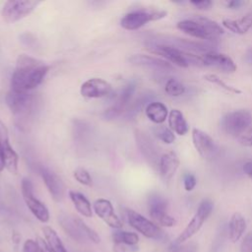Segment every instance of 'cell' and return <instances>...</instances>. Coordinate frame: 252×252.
<instances>
[{"mask_svg":"<svg viewBox=\"0 0 252 252\" xmlns=\"http://www.w3.org/2000/svg\"><path fill=\"white\" fill-rule=\"evenodd\" d=\"M48 71L49 66L41 60L26 54H20L12 74L11 90L30 92L42 83Z\"/></svg>","mask_w":252,"mask_h":252,"instance_id":"6da1fadb","label":"cell"},{"mask_svg":"<svg viewBox=\"0 0 252 252\" xmlns=\"http://www.w3.org/2000/svg\"><path fill=\"white\" fill-rule=\"evenodd\" d=\"M179 31L193 37L210 42H216L223 33V29L216 21L204 16H195L184 19L176 24Z\"/></svg>","mask_w":252,"mask_h":252,"instance_id":"7a4b0ae2","label":"cell"},{"mask_svg":"<svg viewBox=\"0 0 252 252\" xmlns=\"http://www.w3.org/2000/svg\"><path fill=\"white\" fill-rule=\"evenodd\" d=\"M146 48L151 53L160 55L161 57L165 58L166 61H168L169 63H173L182 68H187L190 65L204 66V62L201 55H196L194 53L181 50L174 46L148 43Z\"/></svg>","mask_w":252,"mask_h":252,"instance_id":"3957f363","label":"cell"},{"mask_svg":"<svg viewBox=\"0 0 252 252\" xmlns=\"http://www.w3.org/2000/svg\"><path fill=\"white\" fill-rule=\"evenodd\" d=\"M167 12L156 8H143L128 12L120 20V25L127 31H136L149 22L158 21L165 18Z\"/></svg>","mask_w":252,"mask_h":252,"instance_id":"277c9868","label":"cell"},{"mask_svg":"<svg viewBox=\"0 0 252 252\" xmlns=\"http://www.w3.org/2000/svg\"><path fill=\"white\" fill-rule=\"evenodd\" d=\"M214 210V204L210 199H204L199 204L198 209L191 219V220L188 222L186 227L183 229V231L177 236V238L174 240V244H182L186 240L190 239L194 234H196L200 228L203 226L204 222L207 220V219L211 216L212 212Z\"/></svg>","mask_w":252,"mask_h":252,"instance_id":"5b68a950","label":"cell"},{"mask_svg":"<svg viewBox=\"0 0 252 252\" xmlns=\"http://www.w3.org/2000/svg\"><path fill=\"white\" fill-rule=\"evenodd\" d=\"M252 123V114L247 109H237L226 113L221 119L223 131L230 136L243 134Z\"/></svg>","mask_w":252,"mask_h":252,"instance_id":"8992f818","label":"cell"},{"mask_svg":"<svg viewBox=\"0 0 252 252\" xmlns=\"http://www.w3.org/2000/svg\"><path fill=\"white\" fill-rule=\"evenodd\" d=\"M39 4L33 0H9L4 3L1 16L6 23H15L30 15Z\"/></svg>","mask_w":252,"mask_h":252,"instance_id":"52a82bcc","label":"cell"},{"mask_svg":"<svg viewBox=\"0 0 252 252\" xmlns=\"http://www.w3.org/2000/svg\"><path fill=\"white\" fill-rule=\"evenodd\" d=\"M126 216L129 224L145 237L151 239H160L163 237L162 229L156 222L150 220L140 213L132 209H127Z\"/></svg>","mask_w":252,"mask_h":252,"instance_id":"ba28073f","label":"cell"},{"mask_svg":"<svg viewBox=\"0 0 252 252\" xmlns=\"http://www.w3.org/2000/svg\"><path fill=\"white\" fill-rule=\"evenodd\" d=\"M21 191L23 199L32 212V214L41 222H47L49 220V212L46 206L40 202L36 197L33 195V186L32 181L25 177L22 179L21 183Z\"/></svg>","mask_w":252,"mask_h":252,"instance_id":"9c48e42d","label":"cell"},{"mask_svg":"<svg viewBox=\"0 0 252 252\" xmlns=\"http://www.w3.org/2000/svg\"><path fill=\"white\" fill-rule=\"evenodd\" d=\"M0 158L4 167L13 174L18 173L19 156L10 144L9 131L3 121L0 120Z\"/></svg>","mask_w":252,"mask_h":252,"instance_id":"30bf717a","label":"cell"},{"mask_svg":"<svg viewBox=\"0 0 252 252\" xmlns=\"http://www.w3.org/2000/svg\"><path fill=\"white\" fill-rule=\"evenodd\" d=\"M149 43L170 45L184 51L198 52V53H201V55L205 54L208 51L213 50L211 45L207 42L204 43L201 41H194V40L181 38L177 36H170V35H158L154 37Z\"/></svg>","mask_w":252,"mask_h":252,"instance_id":"8fae6325","label":"cell"},{"mask_svg":"<svg viewBox=\"0 0 252 252\" xmlns=\"http://www.w3.org/2000/svg\"><path fill=\"white\" fill-rule=\"evenodd\" d=\"M167 200L158 194H153L149 198V214L157 224L171 227L175 225L176 220L167 213Z\"/></svg>","mask_w":252,"mask_h":252,"instance_id":"7c38bea8","label":"cell"},{"mask_svg":"<svg viewBox=\"0 0 252 252\" xmlns=\"http://www.w3.org/2000/svg\"><path fill=\"white\" fill-rule=\"evenodd\" d=\"M134 136H135L136 144L141 154L143 155L144 158L153 168L158 169L160 156L158 153V149L154 143V141L151 139V137L147 133H145L140 129H135Z\"/></svg>","mask_w":252,"mask_h":252,"instance_id":"4fadbf2b","label":"cell"},{"mask_svg":"<svg viewBox=\"0 0 252 252\" xmlns=\"http://www.w3.org/2000/svg\"><path fill=\"white\" fill-rule=\"evenodd\" d=\"M34 102L33 94L29 92H16L11 90L6 95V103L12 113L18 116L28 115Z\"/></svg>","mask_w":252,"mask_h":252,"instance_id":"5bb4252c","label":"cell"},{"mask_svg":"<svg viewBox=\"0 0 252 252\" xmlns=\"http://www.w3.org/2000/svg\"><path fill=\"white\" fill-rule=\"evenodd\" d=\"M93 209L95 215L101 219L108 226L113 229H121L123 227V221L115 214L113 205L107 199L99 198L94 202Z\"/></svg>","mask_w":252,"mask_h":252,"instance_id":"9a60e30c","label":"cell"},{"mask_svg":"<svg viewBox=\"0 0 252 252\" xmlns=\"http://www.w3.org/2000/svg\"><path fill=\"white\" fill-rule=\"evenodd\" d=\"M192 142L198 154L204 158H211L217 152V145L214 139L206 132L198 128L192 130Z\"/></svg>","mask_w":252,"mask_h":252,"instance_id":"2e32d148","label":"cell"},{"mask_svg":"<svg viewBox=\"0 0 252 252\" xmlns=\"http://www.w3.org/2000/svg\"><path fill=\"white\" fill-rule=\"evenodd\" d=\"M112 91L111 85L101 78H91L81 86L80 93L84 97L98 98L108 95Z\"/></svg>","mask_w":252,"mask_h":252,"instance_id":"e0dca14e","label":"cell"},{"mask_svg":"<svg viewBox=\"0 0 252 252\" xmlns=\"http://www.w3.org/2000/svg\"><path fill=\"white\" fill-rule=\"evenodd\" d=\"M204 66H214L224 73H234L237 69L236 64L231 57L224 53L211 50L202 54Z\"/></svg>","mask_w":252,"mask_h":252,"instance_id":"ac0fdd59","label":"cell"},{"mask_svg":"<svg viewBox=\"0 0 252 252\" xmlns=\"http://www.w3.org/2000/svg\"><path fill=\"white\" fill-rule=\"evenodd\" d=\"M135 90H136L135 82H130L129 84H127L125 86V88L122 90V92H121L120 95L118 96L117 100L115 101V103L103 112V117L107 120H111V119L119 116L122 113V111L126 108L128 103L130 102Z\"/></svg>","mask_w":252,"mask_h":252,"instance_id":"d6986e66","label":"cell"},{"mask_svg":"<svg viewBox=\"0 0 252 252\" xmlns=\"http://www.w3.org/2000/svg\"><path fill=\"white\" fill-rule=\"evenodd\" d=\"M40 175L51 198L55 202H61L65 193V185L61 178L46 167H42L40 169Z\"/></svg>","mask_w":252,"mask_h":252,"instance_id":"ffe728a7","label":"cell"},{"mask_svg":"<svg viewBox=\"0 0 252 252\" xmlns=\"http://www.w3.org/2000/svg\"><path fill=\"white\" fill-rule=\"evenodd\" d=\"M180 164L177 154L173 151L166 152L160 156L158 163V171L161 179L164 183L170 182L176 173Z\"/></svg>","mask_w":252,"mask_h":252,"instance_id":"44dd1931","label":"cell"},{"mask_svg":"<svg viewBox=\"0 0 252 252\" xmlns=\"http://www.w3.org/2000/svg\"><path fill=\"white\" fill-rule=\"evenodd\" d=\"M129 62L133 65L148 67L156 70H162V71L173 70V66L168 61L158 57L146 55V54H134L129 58Z\"/></svg>","mask_w":252,"mask_h":252,"instance_id":"7402d4cb","label":"cell"},{"mask_svg":"<svg viewBox=\"0 0 252 252\" xmlns=\"http://www.w3.org/2000/svg\"><path fill=\"white\" fill-rule=\"evenodd\" d=\"M221 24L225 29L234 33L244 34L252 28V13H247L236 20L223 19Z\"/></svg>","mask_w":252,"mask_h":252,"instance_id":"603a6c76","label":"cell"},{"mask_svg":"<svg viewBox=\"0 0 252 252\" xmlns=\"http://www.w3.org/2000/svg\"><path fill=\"white\" fill-rule=\"evenodd\" d=\"M246 230L245 218L238 212L233 213L228 222V234L233 243H236L244 234Z\"/></svg>","mask_w":252,"mask_h":252,"instance_id":"cb8c5ba5","label":"cell"},{"mask_svg":"<svg viewBox=\"0 0 252 252\" xmlns=\"http://www.w3.org/2000/svg\"><path fill=\"white\" fill-rule=\"evenodd\" d=\"M145 113L147 117L156 124H161L168 117V110L164 103L160 101H151L147 104Z\"/></svg>","mask_w":252,"mask_h":252,"instance_id":"d4e9b609","label":"cell"},{"mask_svg":"<svg viewBox=\"0 0 252 252\" xmlns=\"http://www.w3.org/2000/svg\"><path fill=\"white\" fill-rule=\"evenodd\" d=\"M58 220H59L60 225L64 229V231L70 237H72L74 240L83 241L86 238L76 222V217L62 214L59 216Z\"/></svg>","mask_w":252,"mask_h":252,"instance_id":"484cf974","label":"cell"},{"mask_svg":"<svg viewBox=\"0 0 252 252\" xmlns=\"http://www.w3.org/2000/svg\"><path fill=\"white\" fill-rule=\"evenodd\" d=\"M168 126L179 136H184L189 131V125L179 109H171L168 113Z\"/></svg>","mask_w":252,"mask_h":252,"instance_id":"4316f807","label":"cell"},{"mask_svg":"<svg viewBox=\"0 0 252 252\" xmlns=\"http://www.w3.org/2000/svg\"><path fill=\"white\" fill-rule=\"evenodd\" d=\"M69 197L75 209L80 215L86 218L93 217V208H92L91 202L88 200V198L84 194L74 190H70Z\"/></svg>","mask_w":252,"mask_h":252,"instance_id":"83f0119b","label":"cell"},{"mask_svg":"<svg viewBox=\"0 0 252 252\" xmlns=\"http://www.w3.org/2000/svg\"><path fill=\"white\" fill-rule=\"evenodd\" d=\"M44 239L52 252H68L57 232L48 225L42 227Z\"/></svg>","mask_w":252,"mask_h":252,"instance_id":"f1b7e54d","label":"cell"},{"mask_svg":"<svg viewBox=\"0 0 252 252\" xmlns=\"http://www.w3.org/2000/svg\"><path fill=\"white\" fill-rule=\"evenodd\" d=\"M111 237L113 243L125 244L129 246H136V244L139 242V235L136 232L121 229H115V231L112 232Z\"/></svg>","mask_w":252,"mask_h":252,"instance_id":"f546056e","label":"cell"},{"mask_svg":"<svg viewBox=\"0 0 252 252\" xmlns=\"http://www.w3.org/2000/svg\"><path fill=\"white\" fill-rule=\"evenodd\" d=\"M165 93L170 96H180L186 92V87L176 79H168L164 86Z\"/></svg>","mask_w":252,"mask_h":252,"instance_id":"4dcf8cb0","label":"cell"},{"mask_svg":"<svg viewBox=\"0 0 252 252\" xmlns=\"http://www.w3.org/2000/svg\"><path fill=\"white\" fill-rule=\"evenodd\" d=\"M153 133L158 140H160L165 144H172L175 141V136L173 131L166 126H163V125L155 126L153 128Z\"/></svg>","mask_w":252,"mask_h":252,"instance_id":"1f68e13d","label":"cell"},{"mask_svg":"<svg viewBox=\"0 0 252 252\" xmlns=\"http://www.w3.org/2000/svg\"><path fill=\"white\" fill-rule=\"evenodd\" d=\"M154 94L153 93H146L143 94L139 98H137L135 100V102H133V104L131 105V107L127 110V115L129 116H135L137 115L140 110L145 106V104L147 102H151V99L154 97Z\"/></svg>","mask_w":252,"mask_h":252,"instance_id":"d6a6232c","label":"cell"},{"mask_svg":"<svg viewBox=\"0 0 252 252\" xmlns=\"http://www.w3.org/2000/svg\"><path fill=\"white\" fill-rule=\"evenodd\" d=\"M204 79H205L206 81L212 83V84H215V85L219 86L220 88L223 89L224 91H226V92H228V93H232V94H239L242 93L239 89H237V88H235V87H233V86H230V85L226 84L222 79H220V78L218 75H216V74H207V75L204 76Z\"/></svg>","mask_w":252,"mask_h":252,"instance_id":"836d02e7","label":"cell"},{"mask_svg":"<svg viewBox=\"0 0 252 252\" xmlns=\"http://www.w3.org/2000/svg\"><path fill=\"white\" fill-rule=\"evenodd\" d=\"M76 222H77L78 226L80 227L82 233L84 234V236H85L86 238H88L90 241H92V242H94V243H95V244H96V243H99L100 237H99V235L95 232V230H94V229L91 228L89 225H87L86 222L83 221V220L80 219V218H78V217H76Z\"/></svg>","mask_w":252,"mask_h":252,"instance_id":"e575fe53","label":"cell"},{"mask_svg":"<svg viewBox=\"0 0 252 252\" xmlns=\"http://www.w3.org/2000/svg\"><path fill=\"white\" fill-rule=\"evenodd\" d=\"M74 178L81 184L86 185V186H91L92 185V177L88 170H86L83 167H78L74 170Z\"/></svg>","mask_w":252,"mask_h":252,"instance_id":"d590c367","label":"cell"},{"mask_svg":"<svg viewBox=\"0 0 252 252\" xmlns=\"http://www.w3.org/2000/svg\"><path fill=\"white\" fill-rule=\"evenodd\" d=\"M197 244L193 241L182 243V244H174L170 247V252H196Z\"/></svg>","mask_w":252,"mask_h":252,"instance_id":"8d00e7d4","label":"cell"},{"mask_svg":"<svg viewBox=\"0 0 252 252\" xmlns=\"http://www.w3.org/2000/svg\"><path fill=\"white\" fill-rule=\"evenodd\" d=\"M196 184H197V179L194 174L188 172L183 175V185H184V189L186 191H188V192L192 191L195 188Z\"/></svg>","mask_w":252,"mask_h":252,"instance_id":"74e56055","label":"cell"},{"mask_svg":"<svg viewBox=\"0 0 252 252\" xmlns=\"http://www.w3.org/2000/svg\"><path fill=\"white\" fill-rule=\"evenodd\" d=\"M240 252H252V231L243 238L240 244Z\"/></svg>","mask_w":252,"mask_h":252,"instance_id":"f35d334b","label":"cell"},{"mask_svg":"<svg viewBox=\"0 0 252 252\" xmlns=\"http://www.w3.org/2000/svg\"><path fill=\"white\" fill-rule=\"evenodd\" d=\"M23 252H38V244L36 240L27 239L23 245Z\"/></svg>","mask_w":252,"mask_h":252,"instance_id":"ab89813d","label":"cell"},{"mask_svg":"<svg viewBox=\"0 0 252 252\" xmlns=\"http://www.w3.org/2000/svg\"><path fill=\"white\" fill-rule=\"evenodd\" d=\"M190 3L199 10H210L213 6V2L211 0H194Z\"/></svg>","mask_w":252,"mask_h":252,"instance_id":"60d3db41","label":"cell"},{"mask_svg":"<svg viewBox=\"0 0 252 252\" xmlns=\"http://www.w3.org/2000/svg\"><path fill=\"white\" fill-rule=\"evenodd\" d=\"M138 248L136 246H129L125 244L113 243V251L114 252H135Z\"/></svg>","mask_w":252,"mask_h":252,"instance_id":"b9f144b4","label":"cell"},{"mask_svg":"<svg viewBox=\"0 0 252 252\" xmlns=\"http://www.w3.org/2000/svg\"><path fill=\"white\" fill-rule=\"evenodd\" d=\"M36 241H37V244H38V252H52L51 249L49 248L47 242L45 241V239H43L42 237L37 236Z\"/></svg>","mask_w":252,"mask_h":252,"instance_id":"7bdbcfd3","label":"cell"},{"mask_svg":"<svg viewBox=\"0 0 252 252\" xmlns=\"http://www.w3.org/2000/svg\"><path fill=\"white\" fill-rule=\"evenodd\" d=\"M240 143L247 147H252V130H250L247 134L243 135L240 139Z\"/></svg>","mask_w":252,"mask_h":252,"instance_id":"ee69618b","label":"cell"},{"mask_svg":"<svg viewBox=\"0 0 252 252\" xmlns=\"http://www.w3.org/2000/svg\"><path fill=\"white\" fill-rule=\"evenodd\" d=\"M246 2L245 1H241V0H232V1H228L226 2V7H228L229 9H239L241 8L243 5H245Z\"/></svg>","mask_w":252,"mask_h":252,"instance_id":"f6af8a7d","label":"cell"},{"mask_svg":"<svg viewBox=\"0 0 252 252\" xmlns=\"http://www.w3.org/2000/svg\"><path fill=\"white\" fill-rule=\"evenodd\" d=\"M243 172L249 176L250 178H252V160H249V161H246L244 164H243Z\"/></svg>","mask_w":252,"mask_h":252,"instance_id":"bcb514c9","label":"cell"},{"mask_svg":"<svg viewBox=\"0 0 252 252\" xmlns=\"http://www.w3.org/2000/svg\"><path fill=\"white\" fill-rule=\"evenodd\" d=\"M3 168H4V165H3L2 161H1V158H0V171H2V170H3Z\"/></svg>","mask_w":252,"mask_h":252,"instance_id":"7dc6e473","label":"cell"}]
</instances>
